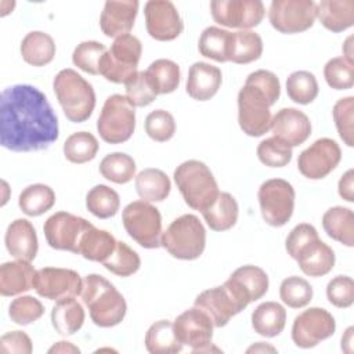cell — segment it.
Masks as SVG:
<instances>
[{
	"label": "cell",
	"mask_w": 354,
	"mask_h": 354,
	"mask_svg": "<svg viewBox=\"0 0 354 354\" xmlns=\"http://www.w3.org/2000/svg\"><path fill=\"white\" fill-rule=\"evenodd\" d=\"M136 129V111L126 95H109L97 120L100 137L108 144L126 142Z\"/></svg>",
	"instance_id": "8992f818"
},
{
	"label": "cell",
	"mask_w": 354,
	"mask_h": 354,
	"mask_svg": "<svg viewBox=\"0 0 354 354\" xmlns=\"http://www.w3.org/2000/svg\"><path fill=\"white\" fill-rule=\"evenodd\" d=\"M145 133L158 142L169 141L176 133V122L170 112L155 109L145 118Z\"/></svg>",
	"instance_id": "816d5d0a"
},
{
	"label": "cell",
	"mask_w": 354,
	"mask_h": 354,
	"mask_svg": "<svg viewBox=\"0 0 354 354\" xmlns=\"http://www.w3.org/2000/svg\"><path fill=\"white\" fill-rule=\"evenodd\" d=\"M102 264L108 271L118 277H130L138 271L141 259L126 242L118 241L112 254Z\"/></svg>",
	"instance_id": "ee69618b"
},
{
	"label": "cell",
	"mask_w": 354,
	"mask_h": 354,
	"mask_svg": "<svg viewBox=\"0 0 354 354\" xmlns=\"http://www.w3.org/2000/svg\"><path fill=\"white\" fill-rule=\"evenodd\" d=\"M201 213L210 230L221 232L235 225L239 207L235 198L230 192H220L216 201Z\"/></svg>",
	"instance_id": "4dcf8cb0"
},
{
	"label": "cell",
	"mask_w": 354,
	"mask_h": 354,
	"mask_svg": "<svg viewBox=\"0 0 354 354\" xmlns=\"http://www.w3.org/2000/svg\"><path fill=\"white\" fill-rule=\"evenodd\" d=\"M271 102L257 87L245 83L238 93V123L250 137H260L271 126Z\"/></svg>",
	"instance_id": "30bf717a"
},
{
	"label": "cell",
	"mask_w": 354,
	"mask_h": 354,
	"mask_svg": "<svg viewBox=\"0 0 354 354\" xmlns=\"http://www.w3.org/2000/svg\"><path fill=\"white\" fill-rule=\"evenodd\" d=\"M318 82L308 71H295L286 79L288 97L301 105L313 102L318 95Z\"/></svg>",
	"instance_id": "7bdbcfd3"
},
{
	"label": "cell",
	"mask_w": 354,
	"mask_h": 354,
	"mask_svg": "<svg viewBox=\"0 0 354 354\" xmlns=\"http://www.w3.org/2000/svg\"><path fill=\"white\" fill-rule=\"evenodd\" d=\"M272 137L283 141L290 148L307 141L311 134L308 116L296 108H282L271 119Z\"/></svg>",
	"instance_id": "44dd1931"
},
{
	"label": "cell",
	"mask_w": 354,
	"mask_h": 354,
	"mask_svg": "<svg viewBox=\"0 0 354 354\" xmlns=\"http://www.w3.org/2000/svg\"><path fill=\"white\" fill-rule=\"evenodd\" d=\"M48 353H80V350L73 346L71 342H66V340H61V342H57L53 347L48 348Z\"/></svg>",
	"instance_id": "91938a15"
},
{
	"label": "cell",
	"mask_w": 354,
	"mask_h": 354,
	"mask_svg": "<svg viewBox=\"0 0 354 354\" xmlns=\"http://www.w3.org/2000/svg\"><path fill=\"white\" fill-rule=\"evenodd\" d=\"M122 221L126 232L140 246L156 249L160 246L162 216L153 205L145 201L130 202L122 213Z\"/></svg>",
	"instance_id": "ba28073f"
},
{
	"label": "cell",
	"mask_w": 354,
	"mask_h": 354,
	"mask_svg": "<svg viewBox=\"0 0 354 354\" xmlns=\"http://www.w3.org/2000/svg\"><path fill=\"white\" fill-rule=\"evenodd\" d=\"M86 207L98 218L113 217L120 207L119 194L108 185L98 184L87 192Z\"/></svg>",
	"instance_id": "60d3db41"
},
{
	"label": "cell",
	"mask_w": 354,
	"mask_h": 354,
	"mask_svg": "<svg viewBox=\"0 0 354 354\" xmlns=\"http://www.w3.org/2000/svg\"><path fill=\"white\" fill-rule=\"evenodd\" d=\"M295 188L283 178L264 181L257 192L259 205L264 221L271 227L285 225L295 209Z\"/></svg>",
	"instance_id": "9c48e42d"
},
{
	"label": "cell",
	"mask_w": 354,
	"mask_h": 354,
	"mask_svg": "<svg viewBox=\"0 0 354 354\" xmlns=\"http://www.w3.org/2000/svg\"><path fill=\"white\" fill-rule=\"evenodd\" d=\"M160 246L180 260L201 257L206 246V230L195 214H183L162 232Z\"/></svg>",
	"instance_id": "5b68a950"
},
{
	"label": "cell",
	"mask_w": 354,
	"mask_h": 354,
	"mask_svg": "<svg viewBox=\"0 0 354 354\" xmlns=\"http://www.w3.org/2000/svg\"><path fill=\"white\" fill-rule=\"evenodd\" d=\"M248 353H257V351H275V348L272 346H268V344H264L263 342H259L257 344H253L252 347H249L246 350Z\"/></svg>",
	"instance_id": "be15d7a7"
},
{
	"label": "cell",
	"mask_w": 354,
	"mask_h": 354,
	"mask_svg": "<svg viewBox=\"0 0 354 354\" xmlns=\"http://www.w3.org/2000/svg\"><path fill=\"white\" fill-rule=\"evenodd\" d=\"M317 238H319V236H318V232H317L314 225L307 224V223L297 224L289 232V235L286 238L285 248H286L288 254L295 260V257L300 252V249H303L308 242H311Z\"/></svg>",
	"instance_id": "9f6ffc18"
},
{
	"label": "cell",
	"mask_w": 354,
	"mask_h": 354,
	"mask_svg": "<svg viewBox=\"0 0 354 354\" xmlns=\"http://www.w3.org/2000/svg\"><path fill=\"white\" fill-rule=\"evenodd\" d=\"M313 286L301 277L292 275L285 278L279 286V297L290 308H303L313 299Z\"/></svg>",
	"instance_id": "f6af8a7d"
},
{
	"label": "cell",
	"mask_w": 354,
	"mask_h": 354,
	"mask_svg": "<svg viewBox=\"0 0 354 354\" xmlns=\"http://www.w3.org/2000/svg\"><path fill=\"white\" fill-rule=\"evenodd\" d=\"M33 289L44 299L58 301L79 296L83 289V279L76 271L69 268L44 267L36 271Z\"/></svg>",
	"instance_id": "e0dca14e"
},
{
	"label": "cell",
	"mask_w": 354,
	"mask_h": 354,
	"mask_svg": "<svg viewBox=\"0 0 354 354\" xmlns=\"http://www.w3.org/2000/svg\"><path fill=\"white\" fill-rule=\"evenodd\" d=\"M324 77L335 90H348L354 84V66L343 57L329 59L324 66Z\"/></svg>",
	"instance_id": "c3c4849f"
},
{
	"label": "cell",
	"mask_w": 354,
	"mask_h": 354,
	"mask_svg": "<svg viewBox=\"0 0 354 354\" xmlns=\"http://www.w3.org/2000/svg\"><path fill=\"white\" fill-rule=\"evenodd\" d=\"M44 314V307L40 300L33 296H18L10 303L8 315L17 325H29L37 321Z\"/></svg>",
	"instance_id": "681fc988"
},
{
	"label": "cell",
	"mask_w": 354,
	"mask_h": 354,
	"mask_svg": "<svg viewBox=\"0 0 354 354\" xmlns=\"http://www.w3.org/2000/svg\"><path fill=\"white\" fill-rule=\"evenodd\" d=\"M145 348L151 354H174L183 350V344L176 336L173 322L160 319L153 322L145 333Z\"/></svg>",
	"instance_id": "e575fe53"
},
{
	"label": "cell",
	"mask_w": 354,
	"mask_h": 354,
	"mask_svg": "<svg viewBox=\"0 0 354 354\" xmlns=\"http://www.w3.org/2000/svg\"><path fill=\"white\" fill-rule=\"evenodd\" d=\"M32 350V340L22 330L7 332L0 339V353L3 354H30Z\"/></svg>",
	"instance_id": "6f0895ef"
},
{
	"label": "cell",
	"mask_w": 354,
	"mask_h": 354,
	"mask_svg": "<svg viewBox=\"0 0 354 354\" xmlns=\"http://www.w3.org/2000/svg\"><path fill=\"white\" fill-rule=\"evenodd\" d=\"M223 75L220 68L207 62H194L187 77V93L196 101H207L214 97L221 86Z\"/></svg>",
	"instance_id": "cb8c5ba5"
},
{
	"label": "cell",
	"mask_w": 354,
	"mask_h": 354,
	"mask_svg": "<svg viewBox=\"0 0 354 354\" xmlns=\"http://www.w3.org/2000/svg\"><path fill=\"white\" fill-rule=\"evenodd\" d=\"M194 306L209 315L214 328H221L227 325L234 315L243 310V307L224 283L221 286L210 288L201 292L196 296Z\"/></svg>",
	"instance_id": "ffe728a7"
},
{
	"label": "cell",
	"mask_w": 354,
	"mask_h": 354,
	"mask_svg": "<svg viewBox=\"0 0 354 354\" xmlns=\"http://www.w3.org/2000/svg\"><path fill=\"white\" fill-rule=\"evenodd\" d=\"M58 118L44 93L14 84L0 95V144L14 152L48 148L58 140Z\"/></svg>",
	"instance_id": "6da1fadb"
},
{
	"label": "cell",
	"mask_w": 354,
	"mask_h": 354,
	"mask_svg": "<svg viewBox=\"0 0 354 354\" xmlns=\"http://www.w3.org/2000/svg\"><path fill=\"white\" fill-rule=\"evenodd\" d=\"M353 332H354V328L348 326L344 335L342 336V350L348 354L353 353Z\"/></svg>",
	"instance_id": "94428289"
},
{
	"label": "cell",
	"mask_w": 354,
	"mask_h": 354,
	"mask_svg": "<svg viewBox=\"0 0 354 354\" xmlns=\"http://www.w3.org/2000/svg\"><path fill=\"white\" fill-rule=\"evenodd\" d=\"M142 53L141 41L133 35H123L113 40L111 48L100 62V75L112 83H126L136 75Z\"/></svg>",
	"instance_id": "52a82bcc"
},
{
	"label": "cell",
	"mask_w": 354,
	"mask_h": 354,
	"mask_svg": "<svg viewBox=\"0 0 354 354\" xmlns=\"http://www.w3.org/2000/svg\"><path fill=\"white\" fill-rule=\"evenodd\" d=\"M245 83L252 84L257 87L260 91H263L268 98V101L271 102V105H274L281 95L279 79L277 77V75H274L270 71H266V69L254 71L248 75Z\"/></svg>",
	"instance_id": "11a10c76"
},
{
	"label": "cell",
	"mask_w": 354,
	"mask_h": 354,
	"mask_svg": "<svg viewBox=\"0 0 354 354\" xmlns=\"http://www.w3.org/2000/svg\"><path fill=\"white\" fill-rule=\"evenodd\" d=\"M55 203V192L46 184L28 185L18 198L19 209L30 217H37L50 210Z\"/></svg>",
	"instance_id": "8d00e7d4"
},
{
	"label": "cell",
	"mask_w": 354,
	"mask_h": 354,
	"mask_svg": "<svg viewBox=\"0 0 354 354\" xmlns=\"http://www.w3.org/2000/svg\"><path fill=\"white\" fill-rule=\"evenodd\" d=\"M98 152V141L88 131H77L71 134L64 142L65 158L76 165L87 163L95 158Z\"/></svg>",
	"instance_id": "b9f144b4"
},
{
	"label": "cell",
	"mask_w": 354,
	"mask_h": 354,
	"mask_svg": "<svg viewBox=\"0 0 354 354\" xmlns=\"http://www.w3.org/2000/svg\"><path fill=\"white\" fill-rule=\"evenodd\" d=\"M336 330L333 315L321 307H310L300 313L292 325V340L300 348L315 347Z\"/></svg>",
	"instance_id": "5bb4252c"
},
{
	"label": "cell",
	"mask_w": 354,
	"mask_h": 354,
	"mask_svg": "<svg viewBox=\"0 0 354 354\" xmlns=\"http://www.w3.org/2000/svg\"><path fill=\"white\" fill-rule=\"evenodd\" d=\"M326 297L337 308H347L354 303V281L347 275H337L326 285Z\"/></svg>",
	"instance_id": "db71d44e"
},
{
	"label": "cell",
	"mask_w": 354,
	"mask_h": 354,
	"mask_svg": "<svg viewBox=\"0 0 354 354\" xmlns=\"http://www.w3.org/2000/svg\"><path fill=\"white\" fill-rule=\"evenodd\" d=\"M90 227L93 224L83 217L68 212H57L46 220L43 231L50 248L77 254L80 239Z\"/></svg>",
	"instance_id": "4fadbf2b"
},
{
	"label": "cell",
	"mask_w": 354,
	"mask_h": 354,
	"mask_svg": "<svg viewBox=\"0 0 354 354\" xmlns=\"http://www.w3.org/2000/svg\"><path fill=\"white\" fill-rule=\"evenodd\" d=\"M295 260L306 275L317 278L332 271L336 257L332 248L317 238L300 249Z\"/></svg>",
	"instance_id": "d4e9b609"
},
{
	"label": "cell",
	"mask_w": 354,
	"mask_h": 354,
	"mask_svg": "<svg viewBox=\"0 0 354 354\" xmlns=\"http://www.w3.org/2000/svg\"><path fill=\"white\" fill-rule=\"evenodd\" d=\"M4 242L8 253L17 260L32 261L39 250L36 230L26 218L11 221L7 227Z\"/></svg>",
	"instance_id": "603a6c76"
},
{
	"label": "cell",
	"mask_w": 354,
	"mask_h": 354,
	"mask_svg": "<svg viewBox=\"0 0 354 354\" xmlns=\"http://www.w3.org/2000/svg\"><path fill=\"white\" fill-rule=\"evenodd\" d=\"M53 88L66 119L82 123L91 116L95 93L93 86L76 71L71 68L59 71L53 80Z\"/></svg>",
	"instance_id": "3957f363"
},
{
	"label": "cell",
	"mask_w": 354,
	"mask_h": 354,
	"mask_svg": "<svg viewBox=\"0 0 354 354\" xmlns=\"http://www.w3.org/2000/svg\"><path fill=\"white\" fill-rule=\"evenodd\" d=\"M151 84L153 86L156 94H169L173 93L180 86L181 72L180 66L166 58H159L151 62L145 71Z\"/></svg>",
	"instance_id": "74e56055"
},
{
	"label": "cell",
	"mask_w": 354,
	"mask_h": 354,
	"mask_svg": "<svg viewBox=\"0 0 354 354\" xmlns=\"http://www.w3.org/2000/svg\"><path fill=\"white\" fill-rule=\"evenodd\" d=\"M342 159L339 144L328 137L318 138L297 159L299 171L310 180H321L330 174Z\"/></svg>",
	"instance_id": "2e32d148"
},
{
	"label": "cell",
	"mask_w": 354,
	"mask_h": 354,
	"mask_svg": "<svg viewBox=\"0 0 354 354\" xmlns=\"http://www.w3.org/2000/svg\"><path fill=\"white\" fill-rule=\"evenodd\" d=\"M126 98L130 104L136 106H147L156 98V91L151 84L147 73L144 71H138L133 75L126 83Z\"/></svg>",
	"instance_id": "f907efd6"
},
{
	"label": "cell",
	"mask_w": 354,
	"mask_h": 354,
	"mask_svg": "<svg viewBox=\"0 0 354 354\" xmlns=\"http://www.w3.org/2000/svg\"><path fill=\"white\" fill-rule=\"evenodd\" d=\"M80 296L90 311L91 321L97 326L112 328L124 319L127 311L126 300L102 275L88 274L83 279Z\"/></svg>",
	"instance_id": "7a4b0ae2"
},
{
	"label": "cell",
	"mask_w": 354,
	"mask_h": 354,
	"mask_svg": "<svg viewBox=\"0 0 354 354\" xmlns=\"http://www.w3.org/2000/svg\"><path fill=\"white\" fill-rule=\"evenodd\" d=\"M55 43L53 37L41 30L29 32L21 41L24 61L33 66H44L54 59Z\"/></svg>",
	"instance_id": "1f68e13d"
},
{
	"label": "cell",
	"mask_w": 354,
	"mask_h": 354,
	"mask_svg": "<svg viewBox=\"0 0 354 354\" xmlns=\"http://www.w3.org/2000/svg\"><path fill=\"white\" fill-rule=\"evenodd\" d=\"M337 191L340 198L347 202H354V170H347L339 180Z\"/></svg>",
	"instance_id": "680465c9"
},
{
	"label": "cell",
	"mask_w": 354,
	"mask_h": 354,
	"mask_svg": "<svg viewBox=\"0 0 354 354\" xmlns=\"http://www.w3.org/2000/svg\"><path fill=\"white\" fill-rule=\"evenodd\" d=\"M83 306L75 297L61 299L51 310V324L62 336L75 335L84 324Z\"/></svg>",
	"instance_id": "f1b7e54d"
},
{
	"label": "cell",
	"mask_w": 354,
	"mask_h": 354,
	"mask_svg": "<svg viewBox=\"0 0 354 354\" xmlns=\"http://www.w3.org/2000/svg\"><path fill=\"white\" fill-rule=\"evenodd\" d=\"M138 6L140 3L137 0L106 1L100 17V28L102 33L115 39L123 35H129L134 26Z\"/></svg>",
	"instance_id": "7402d4cb"
},
{
	"label": "cell",
	"mask_w": 354,
	"mask_h": 354,
	"mask_svg": "<svg viewBox=\"0 0 354 354\" xmlns=\"http://www.w3.org/2000/svg\"><path fill=\"white\" fill-rule=\"evenodd\" d=\"M106 51V47L100 41H82L75 47L72 61L83 72L90 75H100V62Z\"/></svg>",
	"instance_id": "bcb514c9"
},
{
	"label": "cell",
	"mask_w": 354,
	"mask_h": 354,
	"mask_svg": "<svg viewBox=\"0 0 354 354\" xmlns=\"http://www.w3.org/2000/svg\"><path fill=\"white\" fill-rule=\"evenodd\" d=\"M100 173L108 181L126 184L136 177V162L124 152H112L100 162Z\"/></svg>",
	"instance_id": "ab89813d"
},
{
	"label": "cell",
	"mask_w": 354,
	"mask_h": 354,
	"mask_svg": "<svg viewBox=\"0 0 354 354\" xmlns=\"http://www.w3.org/2000/svg\"><path fill=\"white\" fill-rule=\"evenodd\" d=\"M134 184L138 196L149 203L165 201L171 189V183L167 174L155 167L141 170L136 176Z\"/></svg>",
	"instance_id": "d6a6232c"
},
{
	"label": "cell",
	"mask_w": 354,
	"mask_h": 354,
	"mask_svg": "<svg viewBox=\"0 0 354 354\" xmlns=\"http://www.w3.org/2000/svg\"><path fill=\"white\" fill-rule=\"evenodd\" d=\"M259 160L268 167H283L292 160V148L283 141L270 137L257 145Z\"/></svg>",
	"instance_id": "7dc6e473"
},
{
	"label": "cell",
	"mask_w": 354,
	"mask_h": 354,
	"mask_svg": "<svg viewBox=\"0 0 354 354\" xmlns=\"http://www.w3.org/2000/svg\"><path fill=\"white\" fill-rule=\"evenodd\" d=\"M36 270L30 261L15 260L0 266V293L3 296H17L33 288Z\"/></svg>",
	"instance_id": "484cf974"
},
{
	"label": "cell",
	"mask_w": 354,
	"mask_h": 354,
	"mask_svg": "<svg viewBox=\"0 0 354 354\" xmlns=\"http://www.w3.org/2000/svg\"><path fill=\"white\" fill-rule=\"evenodd\" d=\"M313 0H274L268 8V19L281 33H299L310 29L317 18Z\"/></svg>",
	"instance_id": "7c38bea8"
},
{
	"label": "cell",
	"mask_w": 354,
	"mask_h": 354,
	"mask_svg": "<svg viewBox=\"0 0 354 354\" xmlns=\"http://www.w3.org/2000/svg\"><path fill=\"white\" fill-rule=\"evenodd\" d=\"M263 54V40L253 30L232 32L230 61L234 64H250Z\"/></svg>",
	"instance_id": "f35d334b"
},
{
	"label": "cell",
	"mask_w": 354,
	"mask_h": 354,
	"mask_svg": "<svg viewBox=\"0 0 354 354\" xmlns=\"http://www.w3.org/2000/svg\"><path fill=\"white\" fill-rule=\"evenodd\" d=\"M353 112H354V97L348 95L335 102L332 115L337 129V133L347 147H353Z\"/></svg>",
	"instance_id": "f5cc1de1"
},
{
	"label": "cell",
	"mask_w": 354,
	"mask_h": 354,
	"mask_svg": "<svg viewBox=\"0 0 354 354\" xmlns=\"http://www.w3.org/2000/svg\"><path fill=\"white\" fill-rule=\"evenodd\" d=\"M286 324V311L277 301H264L252 313V328L264 337L278 336Z\"/></svg>",
	"instance_id": "f546056e"
},
{
	"label": "cell",
	"mask_w": 354,
	"mask_h": 354,
	"mask_svg": "<svg viewBox=\"0 0 354 354\" xmlns=\"http://www.w3.org/2000/svg\"><path fill=\"white\" fill-rule=\"evenodd\" d=\"M343 58L348 62V64H351V65H354V53H353V36H348L347 39H346V41L343 43Z\"/></svg>",
	"instance_id": "6125c7cd"
},
{
	"label": "cell",
	"mask_w": 354,
	"mask_h": 354,
	"mask_svg": "<svg viewBox=\"0 0 354 354\" xmlns=\"http://www.w3.org/2000/svg\"><path fill=\"white\" fill-rule=\"evenodd\" d=\"M173 177L185 203L194 210L203 212L220 194L213 173L201 160L183 162L174 170Z\"/></svg>",
	"instance_id": "277c9868"
},
{
	"label": "cell",
	"mask_w": 354,
	"mask_h": 354,
	"mask_svg": "<svg viewBox=\"0 0 354 354\" xmlns=\"http://www.w3.org/2000/svg\"><path fill=\"white\" fill-rule=\"evenodd\" d=\"M177 339L183 346L191 347L192 353H209L220 350L213 346V322L209 315L198 307L181 313L173 322Z\"/></svg>",
	"instance_id": "8fae6325"
},
{
	"label": "cell",
	"mask_w": 354,
	"mask_h": 354,
	"mask_svg": "<svg viewBox=\"0 0 354 354\" xmlns=\"http://www.w3.org/2000/svg\"><path fill=\"white\" fill-rule=\"evenodd\" d=\"M144 15L147 32L155 40H174L184 29L180 12L170 0L147 1L144 6Z\"/></svg>",
	"instance_id": "ac0fdd59"
},
{
	"label": "cell",
	"mask_w": 354,
	"mask_h": 354,
	"mask_svg": "<svg viewBox=\"0 0 354 354\" xmlns=\"http://www.w3.org/2000/svg\"><path fill=\"white\" fill-rule=\"evenodd\" d=\"M232 41V32L217 28L207 26L199 37L198 48L199 53L210 59L217 62L230 61V50Z\"/></svg>",
	"instance_id": "d590c367"
},
{
	"label": "cell",
	"mask_w": 354,
	"mask_h": 354,
	"mask_svg": "<svg viewBox=\"0 0 354 354\" xmlns=\"http://www.w3.org/2000/svg\"><path fill=\"white\" fill-rule=\"evenodd\" d=\"M210 12L223 26L249 30L263 21L266 8L260 0H214L210 1Z\"/></svg>",
	"instance_id": "9a60e30c"
},
{
	"label": "cell",
	"mask_w": 354,
	"mask_h": 354,
	"mask_svg": "<svg viewBox=\"0 0 354 354\" xmlns=\"http://www.w3.org/2000/svg\"><path fill=\"white\" fill-rule=\"evenodd\" d=\"M315 10L319 22L330 32H343L354 24V0H321Z\"/></svg>",
	"instance_id": "4316f807"
},
{
	"label": "cell",
	"mask_w": 354,
	"mask_h": 354,
	"mask_svg": "<svg viewBox=\"0 0 354 354\" xmlns=\"http://www.w3.org/2000/svg\"><path fill=\"white\" fill-rule=\"evenodd\" d=\"M322 227L328 236L347 248L354 246V213L348 207L333 206L322 216Z\"/></svg>",
	"instance_id": "83f0119b"
},
{
	"label": "cell",
	"mask_w": 354,
	"mask_h": 354,
	"mask_svg": "<svg viewBox=\"0 0 354 354\" xmlns=\"http://www.w3.org/2000/svg\"><path fill=\"white\" fill-rule=\"evenodd\" d=\"M224 285L231 290L243 308L249 303L261 299L268 290V275L267 272L257 266H242L236 268Z\"/></svg>",
	"instance_id": "d6986e66"
},
{
	"label": "cell",
	"mask_w": 354,
	"mask_h": 354,
	"mask_svg": "<svg viewBox=\"0 0 354 354\" xmlns=\"http://www.w3.org/2000/svg\"><path fill=\"white\" fill-rule=\"evenodd\" d=\"M116 242L118 241L111 232L95 228L93 225L82 236L77 254L83 256L86 260L90 261L104 263L112 254Z\"/></svg>",
	"instance_id": "836d02e7"
}]
</instances>
